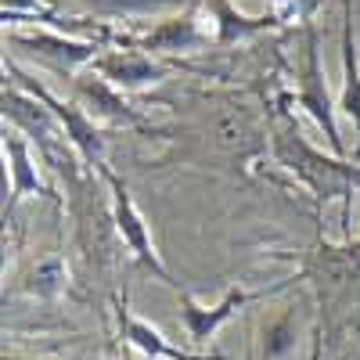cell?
I'll list each match as a JSON object with an SVG mask.
<instances>
[{
	"label": "cell",
	"mask_w": 360,
	"mask_h": 360,
	"mask_svg": "<svg viewBox=\"0 0 360 360\" xmlns=\"http://www.w3.org/2000/svg\"><path fill=\"white\" fill-rule=\"evenodd\" d=\"M119 332H123V339L134 346V349H141L144 356H152V360H227V356H220V353H191V349H180V346H169L166 339H162V332L159 328H152L148 321H141V317H134L130 310H127V303L119 307Z\"/></svg>",
	"instance_id": "cell-13"
},
{
	"label": "cell",
	"mask_w": 360,
	"mask_h": 360,
	"mask_svg": "<svg viewBox=\"0 0 360 360\" xmlns=\"http://www.w3.org/2000/svg\"><path fill=\"white\" fill-rule=\"evenodd\" d=\"M324 356V324L314 321V332H310V360H321Z\"/></svg>",
	"instance_id": "cell-16"
},
{
	"label": "cell",
	"mask_w": 360,
	"mask_h": 360,
	"mask_svg": "<svg viewBox=\"0 0 360 360\" xmlns=\"http://www.w3.org/2000/svg\"><path fill=\"white\" fill-rule=\"evenodd\" d=\"M198 11H202V0L188 4L184 15L155 22V25L137 40V47H141L144 54H176V51L209 47V33H205L202 22H198Z\"/></svg>",
	"instance_id": "cell-10"
},
{
	"label": "cell",
	"mask_w": 360,
	"mask_h": 360,
	"mask_svg": "<svg viewBox=\"0 0 360 360\" xmlns=\"http://www.w3.org/2000/svg\"><path fill=\"white\" fill-rule=\"evenodd\" d=\"M270 152H274L281 169H288L299 184L314 191L317 202H332V198L342 202V224L349 234V205H353V188H360V166H346V159L324 155L314 144H307V137L299 134L295 119L288 112L274 119Z\"/></svg>",
	"instance_id": "cell-1"
},
{
	"label": "cell",
	"mask_w": 360,
	"mask_h": 360,
	"mask_svg": "<svg viewBox=\"0 0 360 360\" xmlns=\"http://www.w3.org/2000/svg\"><path fill=\"white\" fill-rule=\"evenodd\" d=\"M299 281H310L317 288L321 303V324L328 328V339H335L342 332V324L353 317L360 307V245H328L317 242L303 270L295 274Z\"/></svg>",
	"instance_id": "cell-2"
},
{
	"label": "cell",
	"mask_w": 360,
	"mask_h": 360,
	"mask_svg": "<svg viewBox=\"0 0 360 360\" xmlns=\"http://www.w3.org/2000/svg\"><path fill=\"white\" fill-rule=\"evenodd\" d=\"M295 278H288V281H281L278 288H270V292H281V288H288ZM270 292H245V288H227L224 292V299L217 307H198L195 299L188 295V292H176V310H180V321H184V328H188V339L195 342V346H205L209 339L217 335V328L224 324V321H231L242 307H249V303H256V299H266Z\"/></svg>",
	"instance_id": "cell-7"
},
{
	"label": "cell",
	"mask_w": 360,
	"mask_h": 360,
	"mask_svg": "<svg viewBox=\"0 0 360 360\" xmlns=\"http://www.w3.org/2000/svg\"><path fill=\"white\" fill-rule=\"evenodd\" d=\"M4 360H8V356H4Z\"/></svg>",
	"instance_id": "cell-17"
},
{
	"label": "cell",
	"mask_w": 360,
	"mask_h": 360,
	"mask_svg": "<svg viewBox=\"0 0 360 360\" xmlns=\"http://www.w3.org/2000/svg\"><path fill=\"white\" fill-rule=\"evenodd\" d=\"M202 11L213 15V25H217V47H234L242 40H252L259 33H270V29H281L285 25V15L274 8L266 15H245L238 11L231 0H202Z\"/></svg>",
	"instance_id": "cell-11"
},
{
	"label": "cell",
	"mask_w": 360,
	"mask_h": 360,
	"mask_svg": "<svg viewBox=\"0 0 360 360\" xmlns=\"http://www.w3.org/2000/svg\"><path fill=\"white\" fill-rule=\"evenodd\" d=\"M295 101L314 123L321 127L328 148L335 159H349V148L339 137V123H335V101L332 90L324 83V65H321V37L317 25L303 22V47H299V69H295Z\"/></svg>",
	"instance_id": "cell-3"
},
{
	"label": "cell",
	"mask_w": 360,
	"mask_h": 360,
	"mask_svg": "<svg viewBox=\"0 0 360 360\" xmlns=\"http://www.w3.org/2000/svg\"><path fill=\"white\" fill-rule=\"evenodd\" d=\"M33 8H37V0H4V22L22 18L25 11H33Z\"/></svg>",
	"instance_id": "cell-15"
},
{
	"label": "cell",
	"mask_w": 360,
	"mask_h": 360,
	"mask_svg": "<svg viewBox=\"0 0 360 360\" xmlns=\"http://www.w3.org/2000/svg\"><path fill=\"white\" fill-rule=\"evenodd\" d=\"M98 173L105 176V184H108V191H112L115 231L123 234V242H127V249L134 252V259H137L144 270H152V274H155L162 285H169L173 292H180L176 278L169 274V266L159 259V249H155V242H152V231H148V224H144V217H141V209H137V202H134V195H130V188H127V180L115 176L108 166H101Z\"/></svg>",
	"instance_id": "cell-4"
},
{
	"label": "cell",
	"mask_w": 360,
	"mask_h": 360,
	"mask_svg": "<svg viewBox=\"0 0 360 360\" xmlns=\"http://www.w3.org/2000/svg\"><path fill=\"white\" fill-rule=\"evenodd\" d=\"M8 72L29 90V98H33V101H40L54 119H58V127H62L65 130V137L72 141V148H76V152H79V159L83 162H90V166H94V169H101V166H108L105 162V137H101V130L94 127V119H90L76 101H58L54 94H47V90L40 86V83H33V79H29L25 72H18L11 62H8Z\"/></svg>",
	"instance_id": "cell-5"
},
{
	"label": "cell",
	"mask_w": 360,
	"mask_h": 360,
	"mask_svg": "<svg viewBox=\"0 0 360 360\" xmlns=\"http://www.w3.org/2000/svg\"><path fill=\"white\" fill-rule=\"evenodd\" d=\"M72 101L98 123H108V127H144V115L127 105V98L119 90L98 76V72H79L72 76Z\"/></svg>",
	"instance_id": "cell-8"
},
{
	"label": "cell",
	"mask_w": 360,
	"mask_h": 360,
	"mask_svg": "<svg viewBox=\"0 0 360 360\" xmlns=\"http://www.w3.org/2000/svg\"><path fill=\"white\" fill-rule=\"evenodd\" d=\"M339 47H342V94H339V108L353 123V130H356V152H353V159L360 162V51H356V40H353V4H349V0H342V37H339Z\"/></svg>",
	"instance_id": "cell-12"
},
{
	"label": "cell",
	"mask_w": 360,
	"mask_h": 360,
	"mask_svg": "<svg viewBox=\"0 0 360 360\" xmlns=\"http://www.w3.org/2000/svg\"><path fill=\"white\" fill-rule=\"evenodd\" d=\"M4 155L11 166V195H8V213H15V205L25 195H44L40 173L33 166V155H29V144L15 127H4Z\"/></svg>",
	"instance_id": "cell-14"
},
{
	"label": "cell",
	"mask_w": 360,
	"mask_h": 360,
	"mask_svg": "<svg viewBox=\"0 0 360 360\" xmlns=\"http://www.w3.org/2000/svg\"><path fill=\"white\" fill-rule=\"evenodd\" d=\"M8 40L25 51L29 58L44 62L47 69H54L58 76H79L83 65H90L98 58V44L90 40H72L58 29H37V33H22V29H8Z\"/></svg>",
	"instance_id": "cell-6"
},
{
	"label": "cell",
	"mask_w": 360,
	"mask_h": 360,
	"mask_svg": "<svg viewBox=\"0 0 360 360\" xmlns=\"http://www.w3.org/2000/svg\"><path fill=\"white\" fill-rule=\"evenodd\" d=\"M90 72L105 76L115 90H144L166 76V65L152 62V54H144L141 47H115L98 54L90 62Z\"/></svg>",
	"instance_id": "cell-9"
}]
</instances>
